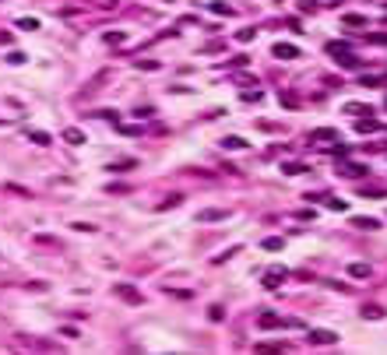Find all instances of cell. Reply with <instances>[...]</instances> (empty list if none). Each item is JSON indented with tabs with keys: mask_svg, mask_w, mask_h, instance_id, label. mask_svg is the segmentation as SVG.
Returning a JSON list of instances; mask_svg holds the SVG:
<instances>
[{
	"mask_svg": "<svg viewBox=\"0 0 387 355\" xmlns=\"http://www.w3.org/2000/svg\"><path fill=\"white\" fill-rule=\"evenodd\" d=\"M275 53H278V57H296V50H292V46H275Z\"/></svg>",
	"mask_w": 387,
	"mask_h": 355,
	"instance_id": "cell-1",
	"label": "cell"
}]
</instances>
